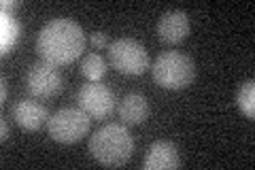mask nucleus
<instances>
[{
	"label": "nucleus",
	"mask_w": 255,
	"mask_h": 170,
	"mask_svg": "<svg viewBox=\"0 0 255 170\" xmlns=\"http://www.w3.org/2000/svg\"><path fill=\"white\" fill-rule=\"evenodd\" d=\"M90 153L102 166H124L134 153V136L126 124H107L90 136Z\"/></svg>",
	"instance_id": "2"
},
{
	"label": "nucleus",
	"mask_w": 255,
	"mask_h": 170,
	"mask_svg": "<svg viewBox=\"0 0 255 170\" xmlns=\"http://www.w3.org/2000/svg\"><path fill=\"white\" fill-rule=\"evenodd\" d=\"M117 96L105 83H85L77 92V107L85 111L92 119H107L115 111Z\"/></svg>",
	"instance_id": "7"
},
{
	"label": "nucleus",
	"mask_w": 255,
	"mask_h": 170,
	"mask_svg": "<svg viewBox=\"0 0 255 170\" xmlns=\"http://www.w3.org/2000/svg\"><path fill=\"white\" fill-rule=\"evenodd\" d=\"M9 136H11V128H9V121L2 119L0 121V141H9Z\"/></svg>",
	"instance_id": "16"
},
{
	"label": "nucleus",
	"mask_w": 255,
	"mask_h": 170,
	"mask_svg": "<svg viewBox=\"0 0 255 170\" xmlns=\"http://www.w3.org/2000/svg\"><path fill=\"white\" fill-rule=\"evenodd\" d=\"M19 6V2L17 0H2L0 2V9H2V13H11V11H15Z\"/></svg>",
	"instance_id": "17"
},
{
	"label": "nucleus",
	"mask_w": 255,
	"mask_h": 170,
	"mask_svg": "<svg viewBox=\"0 0 255 170\" xmlns=\"http://www.w3.org/2000/svg\"><path fill=\"white\" fill-rule=\"evenodd\" d=\"M92 117L79 107H66L55 111L47 121V134L55 143L62 145H73L79 143L83 136L90 134Z\"/></svg>",
	"instance_id": "4"
},
{
	"label": "nucleus",
	"mask_w": 255,
	"mask_h": 170,
	"mask_svg": "<svg viewBox=\"0 0 255 170\" xmlns=\"http://www.w3.org/2000/svg\"><path fill=\"white\" fill-rule=\"evenodd\" d=\"M21 34V23L13 17V13H0V53L9 55Z\"/></svg>",
	"instance_id": "12"
},
{
	"label": "nucleus",
	"mask_w": 255,
	"mask_h": 170,
	"mask_svg": "<svg viewBox=\"0 0 255 170\" xmlns=\"http://www.w3.org/2000/svg\"><path fill=\"white\" fill-rule=\"evenodd\" d=\"M85 49V32L75 19L55 17L49 19L36 34V51L38 55L53 64L66 66L73 64Z\"/></svg>",
	"instance_id": "1"
},
{
	"label": "nucleus",
	"mask_w": 255,
	"mask_h": 170,
	"mask_svg": "<svg viewBox=\"0 0 255 170\" xmlns=\"http://www.w3.org/2000/svg\"><path fill=\"white\" fill-rule=\"evenodd\" d=\"M181 166V153L170 141H155L142 160L145 170H174Z\"/></svg>",
	"instance_id": "9"
},
{
	"label": "nucleus",
	"mask_w": 255,
	"mask_h": 170,
	"mask_svg": "<svg viewBox=\"0 0 255 170\" xmlns=\"http://www.w3.org/2000/svg\"><path fill=\"white\" fill-rule=\"evenodd\" d=\"M92 45L96 47V49H105V47H109V36L105 34V32H94L92 34Z\"/></svg>",
	"instance_id": "15"
},
{
	"label": "nucleus",
	"mask_w": 255,
	"mask_h": 170,
	"mask_svg": "<svg viewBox=\"0 0 255 170\" xmlns=\"http://www.w3.org/2000/svg\"><path fill=\"white\" fill-rule=\"evenodd\" d=\"M189 34V17L185 11H166L157 21V36L168 45H177Z\"/></svg>",
	"instance_id": "10"
},
{
	"label": "nucleus",
	"mask_w": 255,
	"mask_h": 170,
	"mask_svg": "<svg viewBox=\"0 0 255 170\" xmlns=\"http://www.w3.org/2000/svg\"><path fill=\"white\" fill-rule=\"evenodd\" d=\"M11 117L15 119V124L28 132H36L41 130L43 124L49 121V111H47L45 104L36 102L34 98H19L13 104L11 109Z\"/></svg>",
	"instance_id": "8"
},
{
	"label": "nucleus",
	"mask_w": 255,
	"mask_h": 170,
	"mask_svg": "<svg viewBox=\"0 0 255 170\" xmlns=\"http://www.w3.org/2000/svg\"><path fill=\"white\" fill-rule=\"evenodd\" d=\"M236 104H238V109H241L243 115H247L249 119L255 117V81L253 79L245 81V83L238 87Z\"/></svg>",
	"instance_id": "14"
},
{
	"label": "nucleus",
	"mask_w": 255,
	"mask_h": 170,
	"mask_svg": "<svg viewBox=\"0 0 255 170\" xmlns=\"http://www.w3.org/2000/svg\"><path fill=\"white\" fill-rule=\"evenodd\" d=\"M81 75L92 81V83H98V81L105 79L107 75V60L102 58L100 53H87L85 58L81 60Z\"/></svg>",
	"instance_id": "13"
},
{
	"label": "nucleus",
	"mask_w": 255,
	"mask_h": 170,
	"mask_svg": "<svg viewBox=\"0 0 255 170\" xmlns=\"http://www.w3.org/2000/svg\"><path fill=\"white\" fill-rule=\"evenodd\" d=\"M26 87L34 98L49 100L55 98L64 90V77L58 70V66H53L49 62H34L26 72Z\"/></svg>",
	"instance_id": "6"
},
{
	"label": "nucleus",
	"mask_w": 255,
	"mask_h": 170,
	"mask_svg": "<svg viewBox=\"0 0 255 170\" xmlns=\"http://www.w3.org/2000/svg\"><path fill=\"white\" fill-rule=\"evenodd\" d=\"M6 92H9V85H6V77L0 79V104L6 102Z\"/></svg>",
	"instance_id": "18"
},
{
	"label": "nucleus",
	"mask_w": 255,
	"mask_h": 170,
	"mask_svg": "<svg viewBox=\"0 0 255 170\" xmlns=\"http://www.w3.org/2000/svg\"><path fill=\"white\" fill-rule=\"evenodd\" d=\"M111 66L122 75H142L149 68V51L136 38L122 36L109 45Z\"/></svg>",
	"instance_id": "5"
},
{
	"label": "nucleus",
	"mask_w": 255,
	"mask_h": 170,
	"mask_svg": "<svg viewBox=\"0 0 255 170\" xmlns=\"http://www.w3.org/2000/svg\"><path fill=\"white\" fill-rule=\"evenodd\" d=\"M149 68L153 81L164 90H185L196 77L194 60L181 51H162Z\"/></svg>",
	"instance_id": "3"
},
{
	"label": "nucleus",
	"mask_w": 255,
	"mask_h": 170,
	"mask_svg": "<svg viewBox=\"0 0 255 170\" xmlns=\"http://www.w3.org/2000/svg\"><path fill=\"white\" fill-rule=\"evenodd\" d=\"M117 113L126 126H138L149 117V100L138 92H130L119 102Z\"/></svg>",
	"instance_id": "11"
}]
</instances>
